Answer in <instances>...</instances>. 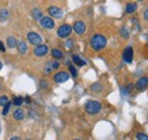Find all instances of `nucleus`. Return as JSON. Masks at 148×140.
<instances>
[{
	"mask_svg": "<svg viewBox=\"0 0 148 140\" xmlns=\"http://www.w3.org/2000/svg\"><path fill=\"white\" fill-rule=\"evenodd\" d=\"M84 109L88 114L95 115V114H98L101 110V104L99 102H96V100H89V102L86 103Z\"/></svg>",
	"mask_w": 148,
	"mask_h": 140,
	"instance_id": "obj_2",
	"label": "nucleus"
},
{
	"mask_svg": "<svg viewBox=\"0 0 148 140\" xmlns=\"http://www.w3.org/2000/svg\"><path fill=\"white\" fill-rule=\"evenodd\" d=\"M9 140H21V139H19L18 137H12V138H10Z\"/></svg>",
	"mask_w": 148,
	"mask_h": 140,
	"instance_id": "obj_34",
	"label": "nucleus"
},
{
	"mask_svg": "<svg viewBox=\"0 0 148 140\" xmlns=\"http://www.w3.org/2000/svg\"><path fill=\"white\" fill-rule=\"evenodd\" d=\"M9 16V13H8V10L6 9V8H2L1 10H0V19L1 21H6L7 18Z\"/></svg>",
	"mask_w": 148,
	"mask_h": 140,
	"instance_id": "obj_22",
	"label": "nucleus"
},
{
	"mask_svg": "<svg viewBox=\"0 0 148 140\" xmlns=\"http://www.w3.org/2000/svg\"><path fill=\"white\" fill-rule=\"evenodd\" d=\"M51 55H53V57L56 58V59H62V58L64 57L63 53H62L59 49H53V50H51Z\"/></svg>",
	"mask_w": 148,
	"mask_h": 140,
	"instance_id": "obj_19",
	"label": "nucleus"
},
{
	"mask_svg": "<svg viewBox=\"0 0 148 140\" xmlns=\"http://www.w3.org/2000/svg\"><path fill=\"white\" fill-rule=\"evenodd\" d=\"M123 59H124V62L125 63H132V59H133V50H132V48L131 47H127L125 49H124V51H123Z\"/></svg>",
	"mask_w": 148,
	"mask_h": 140,
	"instance_id": "obj_10",
	"label": "nucleus"
},
{
	"mask_svg": "<svg viewBox=\"0 0 148 140\" xmlns=\"http://www.w3.org/2000/svg\"><path fill=\"white\" fill-rule=\"evenodd\" d=\"M0 51H2V53H5L6 51V47H5V43L0 40Z\"/></svg>",
	"mask_w": 148,
	"mask_h": 140,
	"instance_id": "obj_32",
	"label": "nucleus"
},
{
	"mask_svg": "<svg viewBox=\"0 0 148 140\" xmlns=\"http://www.w3.org/2000/svg\"><path fill=\"white\" fill-rule=\"evenodd\" d=\"M103 89H104V87L99 82H96V83H93L92 86H91V90H92L93 92H100V91H103Z\"/></svg>",
	"mask_w": 148,
	"mask_h": 140,
	"instance_id": "obj_20",
	"label": "nucleus"
},
{
	"mask_svg": "<svg viewBox=\"0 0 148 140\" xmlns=\"http://www.w3.org/2000/svg\"><path fill=\"white\" fill-rule=\"evenodd\" d=\"M136 10H137V5H136V3H133V2L127 3V6H125V13H127V14H132V13H134Z\"/></svg>",
	"mask_w": 148,
	"mask_h": 140,
	"instance_id": "obj_17",
	"label": "nucleus"
},
{
	"mask_svg": "<svg viewBox=\"0 0 148 140\" xmlns=\"http://www.w3.org/2000/svg\"><path fill=\"white\" fill-rule=\"evenodd\" d=\"M53 71H54V67H53V62H48V63L45 65V69H43L45 74H46V75H49Z\"/></svg>",
	"mask_w": 148,
	"mask_h": 140,
	"instance_id": "obj_18",
	"label": "nucleus"
},
{
	"mask_svg": "<svg viewBox=\"0 0 148 140\" xmlns=\"http://www.w3.org/2000/svg\"><path fill=\"white\" fill-rule=\"evenodd\" d=\"M13 117H14L16 121H23L24 117H25V113H24V110H23L22 108H17V109L14 110Z\"/></svg>",
	"mask_w": 148,
	"mask_h": 140,
	"instance_id": "obj_12",
	"label": "nucleus"
},
{
	"mask_svg": "<svg viewBox=\"0 0 148 140\" xmlns=\"http://www.w3.org/2000/svg\"><path fill=\"white\" fill-rule=\"evenodd\" d=\"M24 103V98L21 97V96H17V97H14L13 98V104L15 106H21Z\"/></svg>",
	"mask_w": 148,
	"mask_h": 140,
	"instance_id": "obj_21",
	"label": "nucleus"
},
{
	"mask_svg": "<svg viewBox=\"0 0 148 140\" xmlns=\"http://www.w3.org/2000/svg\"><path fill=\"white\" fill-rule=\"evenodd\" d=\"M10 106H12V102H10V100L3 106V109H2V115H3V116H6V115L8 114L9 109H10Z\"/></svg>",
	"mask_w": 148,
	"mask_h": 140,
	"instance_id": "obj_23",
	"label": "nucleus"
},
{
	"mask_svg": "<svg viewBox=\"0 0 148 140\" xmlns=\"http://www.w3.org/2000/svg\"><path fill=\"white\" fill-rule=\"evenodd\" d=\"M48 13L50 15V17L57 18V19H60V18L64 16V12L60 7H57V6H50L48 7Z\"/></svg>",
	"mask_w": 148,
	"mask_h": 140,
	"instance_id": "obj_5",
	"label": "nucleus"
},
{
	"mask_svg": "<svg viewBox=\"0 0 148 140\" xmlns=\"http://www.w3.org/2000/svg\"><path fill=\"white\" fill-rule=\"evenodd\" d=\"M72 29H73V31L76 34L82 35V34H84V32H86V30H87V26H86V24H84L82 21H76V22L74 23Z\"/></svg>",
	"mask_w": 148,
	"mask_h": 140,
	"instance_id": "obj_8",
	"label": "nucleus"
},
{
	"mask_svg": "<svg viewBox=\"0 0 148 140\" xmlns=\"http://www.w3.org/2000/svg\"><path fill=\"white\" fill-rule=\"evenodd\" d=\"M17 49H18L19 54L25 55V54L27 53V45H26V42H24V41H19L18 43H17Z\"/></svg>",
	"mask_w": 148,
	"mask_h": 140,
	"instance_id": "obj_14",
	"label": "nucleus"
},
{
	"mask_svg": "<svg viewBox=\"0 0 148 140\" xmlns=\"http://www.w3.org/2000/svg\"><path fill=\"white\" fill-rule=\"evenodd\" d=\"M17 43H18V41H17V39L14 35H9L7 38V46L9 48H16L17 47Z\"/></svg>",
	"mask_w": 148,
	"mask_h": 140,
	"instance_id": "obj_13",
	"label": "nucleus"
},
{
	"mask_svg": "<svg viewBox=\"0 0 148 140\" xmlns=\"http://www.w3.org/2000/svg\"><path fill=\"white\" fill-rule=\"evenodd\" d=\"M69 70H70V73L72 74L73 78L77 76V72H76V70H75V67H74L73 65H69Z\"/></svg>",
	"mask_w": 148,
	"mask_h": 140,
	"instance_id": "obj_28",
	"label": "nucleus"
},
{
	"mask_svg": "<svg viewBox=\"0 0 148 140\" xmlns=\"http://www.w3.org/2000/svg\"><path fill=\"white\" fill-rule=\"evenodd\" d=\"M0 90H1V84H0Z\"/></svg>",
	"mask_w": 148,
	"mask_h": 140,
	"instance_id": "obj_36",
	"label": "nucleus"
},
{
	"mask_svg": "<svg viewBox=\"0 0 148 140\" xmlns=\"http://www.w3.org/2000/svg\"><path fill=\"white\" fill-rule=\"evenodd\" d=\"M59 66H60V63H59L58 60H55V62H53V67H54V70H57Z\"/></svg>",
	"mask_w": 148,
	"mask_h": 140,
	"instance_id": "obj_31",
	"label": "nucleus"
},
{
	"mask_svg": "<svg viewBox=\"0 0 148 140\" xmlns=\"http://www.w3.org/2000/svg\"><path fill=\"white\" fill-rule=\"evenodd\" d=\"M72 26L70 25V24H63V25H60L59 27H58V30H57V35L59 36V38H62V39H66V38H69L70 34L72 33Z\"/></svg>",
	"mask_w": 148,
	"mask_h": 140,
	"instance_id": "obj_3",
	"label": "nucleus"
},
{
	"mask_svg": "<svg viewBox=\"0 0 148 140\" xmlns=\"http://www.w3.org/2000/svg\"><path fill=\"white\" fill-rule=\"evenodd\" d=\"M8 102H9V99H8V97H7L6 95H2V96L0 97V106H2V107H3V106L8 103Z\"/></svg>",
	"mask_w": 148,
	"mask_h": 140,
	"instance_id": "obj_24",
	"label": "nucleus"
},
{
	"mask_svg": "<svg viewBox=\"0 0 148 140\" xmlns=\"http://www.w3.org/2000/svg\"><path fill=\"white\" fill-rule=\"evenodd\" d=\"M32 17L34 18L36 21H40L42 16H43V14H42V10L41 9H39V8H34V9H32Z\"/></svg>",
	"mask_w": 148,
	"mask_h": 140,
	"instance_id": "obj_15",
	"label": "nucleus"
},
{
	"mask_svg": "<svg viewBox=\"0 0 148 140\" xmlns=\"http://www.w3.org/2000/svg\"><path fill=\"white\" fill-rule=\"evenodd\" d=\"M26 140H31V139H26Z\"/></svg>",
	"mask_w": 148,
	"mask_h": 140,
	"instance_id": "obj_38",
	"label": "nucleus"
},
{
	"mask_svg": "<svg viewBox=\"0 0 148 140\" xmlns=\"http://www.w3.org/2000/svg\"><path fill=\"white\" fill-rule=\"evenodd\" d=\"M120 34L122 35L124 39H128V38H129V32H128L127 27H122L121 31H120Z\"/></svg>",
	"mask_w": 148,
	"mask_h": 140,
	"instance_id": "obj_26",
	"label": "nucleus"
},
{
	"mask_svg": "<svg viewBox=\"0 0 148 140\" xmlns=\"http://www.w3.org/2000/svg\"><path fill=\"white\" fill-rule=\"evenodd\" d=\"M133 88V86L132 84H129L128 87H123L122 88V93L124 95V96H127V95H129L130 91H131V89Z\"/></svg>",
	"mask_w": 148,
	"mask_h": 140,
	"instance_id": "obj_25",
	"label": "nucleus"
},
{
	"mask_svg": "<svg viewBox=\"0 0 148 140\" xmlns=\"http://www.w3.org/2000/svg\"><path fill=\"white\" fill-rule=\"evenodd\" d=\"M74 140H80V139H74Z\"/></svg>",
	"mask_w": 148,
	"mask_h": 140,
	"instance_id": "obj_37",
	"label": "nucleus"
},
{
	"mask_svg": "<svg viewBox=\"0 0 148 140\" xmlns=\"http://www.w3.org/2000/svg\"><path fill=\"white\" fill-rule=\"evenodd\" d=\"M106 43H107V39L103 34H95L90 40V46L96 51L103 50L106 47Z\"/></svg>",
	"mask_w": 148,
	"mask_h": 140,
	"instance_id": "obj_1",
	"label": "nucleus"
},
{
	"mask_svg": "<svg viewBox=\"0 0 148 140\" xmlns=\"http://www.w3.org/2000/svg\"><path fill=\"white\" fill-rule=\"evenodd\" d=\"M72 59H73L74 64H76L77 66H84L87 63H86V60H83V59H81V57L79 56V55H73V57H72Z\"/></svg>",
	"mask_w": 148,
	"mask_h": 140,
	"instance_id": "obj_16",
	"label": "nucleus"
},
{
	"mask_svg": "<svg viewBox=\"0 0 148 140\" xmlns=\"http://www.w3.org/2000/svg\"><path fill=\"white\" fill-rule=\"evenodd\" d=\"M70 79V74L65 71H59L54 75V81L56 83H64Z\"/></svg>",
	"mask_w": 148,
	"mask_h": 140,
	"instance_id": "obj_6",
	"label": "nucleus"
},
{
	"mask_svg": "<svg viewBox=\"0 0 148 140\" xmlns=\"http://www.w3.org/2000/svg\"><path fill=\"white\" fill-rule=\"evenodd\" d=\"M1 69H2V63L0 62V70H1Z\"/></svg>",
	"mask_w": 148,
	"mask_h": 140,
	"instance_id": "obj_35",
	"label": "nucleus"
},
{
	"mask_svg": "<svg viewBox=\"0 0 148 140\" xmlns=\"http://www.w3.org/2000/svg\"><path fill=\"white\" fill-rule=\"evenodd\" d=\"M136 89L137 90H145L146 88L148 87V78L146 76H143V78H140L137 82H136Z\"/></svg>",
	"mask_w": 148,
	"mask_h": 140,
	"instance_id": "obj_11",
	"label": "nucleus"
},
{
	"mask_svg": "<svg viewBox=\"0 0 148 140\" xmlns=\"http://www.w3.org/2000/svg\"><path fill=\"white\" fill-rule=\"evenodd\" d=\"M40 87H41V89H46V88L48 87L47 81H46V80H41V81H40Z\"/></svg>",
	"mask_w": 148,
	"mask_h": 140,
	"instance_id": "obj_30",
	"label": "nucleus"
},
{
	"mask_svg": "<svg viewBox=\"0 0 148 140\" xmlns=\"http://www.w3.org/2000/svg\"><path fill=\"white\" fill-rule=\"evenodd\" d=\"M48 50H49V48H48V46L47 45H38L37 47L34 48V55L37 56V57H43V56H46L47 54H48Z\"/></svg>",
	"mask_w": 148,
	"mask_h": 140,
	"instance_id": "obj_9",
	"label": "nucleus"
},
{
	"mask_svg": "<svg viewBox=\"0 0 148 140\" xmlns=\"http://www.w3.org/2000/svg\"><path fill=\"white\" fill-rule=\"evenodd\" d=\"M144 18H145L146 21H148V8H146L145 12H144Z\"/></svg>",
	"mask_w": 148,
	"mask_h": 140,
	"instance_id": "obj_33",
	"label": "nucleus"
},
{
	"mask_svg": "<svg viewBox=\"0 0 148 140\" xmlns=\"http://www.w3.org/2000/svg\"><path fill=\"white\" fill-rule=\"evenodd\" d=\"M137 140H148V136L143 132H139L137 133Z\"/></svg>",
	"mask_w": 148,
	"mask_h": 140,
	"instance_id": "obj_27",
	"label": "nucleus"
},
{
	"mask_svg": "<svg viewBox=\"0 0 148 140\" xmlns=\"http://www.w3.org/2000/svg\"><path fill=\"white\" fill-rule=\"evenodd\" d=\"M39 23L46 30H53L55 27V21L50 16H42V18L39 21Z\"/></svg>",
	"mask_w": 148,
	"mask_h": 140,
	"instance_id": "obj_4",
	"label": "nucleus"
},
{
	"mask_svg": "<svg viewBox=\"0 0 148 140\" xmlns=\"http://www.w3.org/2000/svg\"><path fill=\"white\" fill-rule=\"evenodd\" d=\"M26 38H27V41H29L31 45H33V46L40 45L41 41H42V38H41L40 34L37 33V32H29L27 35H26Z\"/></svg>",
	"mask_w": 148,
	"mask_h": 140,
	"instance_id": "obj_7",
	"label": "nucleus"
},
{
	"mask_svg": "<svg viewBox=\"0 0 148 140\" xmlns=\"http://www.w3.org/2000/svg\"><path fill=\"white\" fill-rule=\"evenodd\" d=\"M140 1H141V0H140Z\"/></svg>",
	"mask_w": 148,
	"mask_h": 140,
	"instance_id": "obj_39",
	"label": "nucleus"
},
{
	"mask_svg": "<svg viewBox=\"0 0 148 140\" xmlns=\"http://www.w3.org/2000/svg\"><path fill=\"white\" fill-rule=\"evenodd\" d=\"M74 46V41L72 39H69L66 42H65V47L67 48V49H71V48H73Z\"/></svg>",
	"mask_w": 148,
	"mask_h": 140,
	"instance_id": "obj_29",
	"label": "nucleus"
}]
</instances>
